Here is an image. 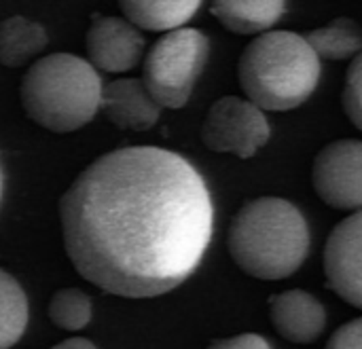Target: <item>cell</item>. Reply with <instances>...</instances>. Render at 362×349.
Wrapping results in <instances>:
<instances>
[{
	"mask_svg": "<svg viewBox=\"0 0 362 349\" xmlns=\"http://www.w3.org/2000/svg\"><path fill=\"white\" fill-rule=\"evenodd\" d=\"M325 349H362V318L339 326Z\"/></svg>",
	"mask_w": 362,
	"mask_h": 349,
	"instance_id": "d6986e66",
	"label": "cell"
},
{
	"mask_svg": "<svg viewBox=\"0 0 362 349\" xmlns=\"http://www.w3.org/2000/svg\"><path fill=\"white\" fill-rule=\"evenodd\" d=\"M98 70L72 53H49L34 61L21 81V106L30 121L53 134L85 127L100 110Z\"/></svg>",
	"mask_w": 362,
	"mask_h": 349,
	"instance_id": "277c9868",
	"label": "cell"
},
{
	"mask_svg": "<svg viewBox=\"0 0 362 349\" xmlns=\"http://www.w3.org/2000/svg\"><path fill=\"white\" fill-rule=\"evenodd\" d=\"M195 0H125L119 4L123 17L134 25L148 32H174L180 30L197 11Z\"/></svg>",
	"mask_w": 362,
	"mask_h": 349,
	"instance_id": "4fadbf2b",
	"label": "cell"
},
{
	"mask_svg": "<svg viewBox=\"0 0 362 349\" xmlns=\"http://www.w3.org/2000/svg\"><path fill=\"white\" fill-rule=\"evenodd\" d=\"M100 110L112 125L129 131L151 129L161 114V108L140 78H117L106 83L102 87Z\"/></svg>",
	"mask_w": 362,
	"mask_h": 349,
	"instance_id": "8fae6325",
	"label": "cell"
},
{
	"mask_svg": "<svg viewBox=\"0 0 362 349\" xmlns=\"http://www.w3.org/2000/svg\"><path fill=\"white\" fill-rule=\"evenodd\" d=\"M87 61L100 72H127L144 51V36L125 17L98 15L85 36Z\"/></svg>",
	"mask_w": 362,
	"mask_h": 349,
	"instance_id": "9c48e42d",
	"label": "cell"
},
{
	"mask_svg": "<svg viewBox=\"0 0 362 349\" xmlns=\"http://www.w3.org/2000/svg\"><path fill=\"white\" fill-rule=\"evenodd\" d=\"M341 102H344V110H346L348 119L354 123V127H358L362 131V53H358L352 59V64L346 72Z\"/></svg>",
	"mask_w": 362,
	"mask_h": 349,
	"instance_id": "ac0fdd59",
	"label": "cell"
},
{
	"mask_svg": "<svg viewBox=\"0 0 362 349\" xmlns=\"http://www.w3.org/2000/svg\"><path fill=\"white\" fill-rule=\"evenodd\" d=\"M238 78L246 100L257 108L286 112L316 91L320 59L305 36L288 30L265 32L242 51Z\"/></svg>",
	"mask_w": 362,
	"mask_h": 349,
	"instance_id": "3957f363",
	"label": "cell"
},
{
	"mask_svg": "<svg viewBox=\"0 0 362 349\" xmlns=\"http://www.w3.org/2000/svg\"><path fill=\"white\" fill-rule=\"evenodd\" d=\"M269 320L274 331L291 343H314L327 326L322 303L305 290H286L269 299Z\"/></svg>",
	"mask_w": 362,
	"mask_h": 349,
	"instance_id": "30bf717a",
	"label": "cell"
},
{
	"mask_svg": "<svg viewBox=\"0 0 362 349\" xmlns=\"http://www.w3.org/2000/svg\"><path fill=\"white\" fill-rule=\"evenodd\" d=\"M272 127L261 108L246 97L225 95L216 100L202 125V140L214 153L252 157L267 144Z\"/></svg>",
	"mask_w": 362,
	"mask_h": 349,
	"instance_id": "8992f818",
	"label": "cell"
},
{
	"mask_svg": "<svg viewBox=\"0 0 362 349\" xmlns=\"http://www.w3.org/2000/svg\"><path fill=\"white\" fill-rule=\"evenodd\" d=\"M305 40L314 49L318 59L325 57L341 61L362 53V28L348 17H339L325 28L308 32Z\"/></svg>",
	"mask_w": 362,
	"mask_h": 349,
	"instance_id": "9a60e30c",
	"label": "cell"
},
{
	"mask_svg": "<svg viewBox=\"0 0 362 349\" xmlns=\"http://www.w3.org/2000/svg\"><path fill=\"white\" fill-rule=\"evenodd\" d=\"M64 248L89 284L125 299L178 288L214 231L202 174L178 153L125 146L98 157L59 201Z\"/></svg>",
	"mask_w": 362,
	"mask_h": 349,
	"instance_id": "6da1fadb",
	"label": "cell"
},
{
	"mask_svg": "<svg viewBox=\"0 0 362 349\" xmlns=\"http://www.w3.org/2000/svg\"><path fill=\"white\" fill-rule=\"evenodd\" d=\"M49 42L47 30L23 15H11L0 23V64L19 68L36 57Z\"/></svg>",
	"mask_w": 362,
	"mask_h": 349,
	"instance_id": "5bb4252c",
	"label": "cell"
},
{
	"mask_svg": "<svg viewBox=\"0 0 362 349\" xmlns=\"http://www.w3.org/2000/svg\"><path fill=\"white\" fill-rule=\"evenodd\" d=\"M51 349H98L91 341L83 339V337H74V339H66L62 343H57L55 348Z\"/></svg>",
	"mask_w": 362,
	"mask_h": 349,
	"instance_id": "44dd1931",
	"label": "cell"
},
{
	"mask_svg": "<svg viewBox=\"0 0 362 349\" xmlns=\"http://www.w3.org/2000/svg\"><path fill=\"white\" fill-rule=\"evenodd\" d=\"M28 297L19 282L0 269V349H11L28 329Z\"/></svg>",
	"mask_w": 362,
	"mask_h": 349,
	"instance_id": "2e32d148",
	"label": "cell"
},
{
	"mask_svg": "<svg viewBox=\"0 0 362 349\" xmlns=\"http://www.w3.org/2000/svg\"><path fill=\"white\" fill-rule=\"evenodd\" d=\"M208 349H272V345L261 335L242 333V335H235V337L218 339V341H214Z\"/></svg>",
	"mask_w": 362,
	"mask_h": 349,
	"instance_id": "ffe728a7",
	"label": "cell"
},
{
	"mask_svg": "<svg viewBox=\"0 0 362 349\" xmlns=\"http://www.w3.org/2000/svg\"><path fill=\"white\" fill-rule=\"evenodd\" d=\"M227 248L246 276L267 282L286 280L308 259V220L288 199L257 197L233 216Z\"/></svg>",
	"mask_w": 362,
	"mask_h": 349,
	"instance_id": "7a4b0ae2",
	"label": "cell"
},
{
	"mask_svg": "<svg viewBox=\"0 0 362 349\" xmlns=\"http://www.w3.org/2000/svg\"><path fill=\"white\" fill-rule=\"evenodd\" d=\"M210 11L233 34L261 36V32L265 34L282 19L286 4L282 0H221L214 2Z\"/></svg>",
	"mask_w": 362,
	"mask_h": 349,
	"instance_id": "7c38bea8",
	"label": "cell"
},
{
	"mask_svg": "<svg viewBox=\"0 0 362 349\" xmlns=\"http://www.w3.org/2000/svg\"><path fill=\"white\" fill-rule=\"evenodd\" d=\"M49 320L68 333H76L91 322V299L78 288H62L49 301Z\"/></svg>",
	"mask_w": 362,
	"mask_h": 349,
	"instance_id": "e0dca14e",
	"label": "cell"
},
{
	"mask_svg": "<svg viewBox=\"0 0 362 349\" xmlns=\"http://www.w3.org/2000/svg\"><path fill=\"white\" fill-rule=\"evenodd\" d=\"M316 195L335 210L362 212V142L335 140L312 163Z\"/></svg>",
	"mask_w": 362,
	"mask_h": 349,
	"instance_id": "52a82bcc",
	"label": "cell"
},
{
	"mask_svg": "<svg viewBox=\"0 0 362 349\" xmlns=\"http://www.w3.org/2000/svg\"><path fill=\"white\" fill-rule=\"evenodd\" d=\"M322 261L333 292L362 309V212H354L331 231Z\"/></svg>",
	"mask_w": 362,
	"mask_h": 349,
	"instance_id": "ba28073f",
	"label": "cell"
},
{
	"mask_svg": "<svg viewBox=\"0 0 362 349\" xmlns=\"http://www.w3.org/2000/svg\"><path fill=\"white\" fill-rule=\"evenodd\" d=\"M2 191H4V176H2V167H0V203H2Z\"/></svg>",
	"mask_w": 362,
	"mask_h": 349,
	"instance_id": "7402d4cb",
	"label": "cell"
},
{
	"mask_svg": "<svg viewBox=\"0 0 362 349\" xmlns=\"http://www.w3.org/2000/svg\"><path fill=\"white\" fill-rule=\"evenodd\" d=\"M210 55V40L202 30L180 28L163 34L146 53L142 85L163 110L182 108Z\"/></svg>",
	"mask_w": 362,
	"mask_h": 349,
	"instance_id": "5b68a950",
	"label": "cell"
}]
</instances>
